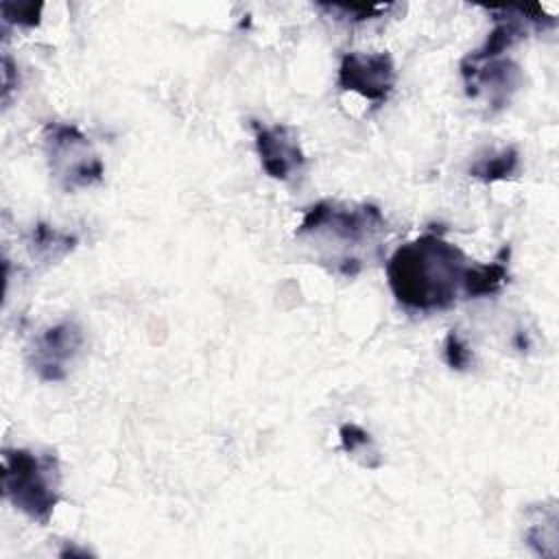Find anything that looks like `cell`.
<instances>
[{"label": "cell", "instance_id": "1", "mask_svg": "<svg viewBox=\"0 0 559 559\" xmlns=\"http://www.w3.org/2000/svg\"><path fill=\"white\" fill-rule=\"evenodd\" d=\"M469 260L437 231H426L397 247L386 262L393 297L411 312H437L465 299Z\"/></svg>", "mask_w": 559, "mask_h": 559}, {"label": "cell", "instance_id": "2", "mask_svg": "<svg viewBox=\"0 0 559 559\" xmlns=\"http://www.w3.org/2000/svg\"><path fill=\"white\" fill-rule=\"evenodd\" d=\"M384 236L386 221L371 203L319 201L304 212L295 229V240L308 245L319 264L345 277L358 275L380 255Z\"/></svg>", "mask_w": 559, "mask_h": 559}, {"label": "cell", "instance_id": "3", "mask_svg": "<svg viewBox=\"0 0 559 559\" xmlns=\"http://www.w3.org/2000/svg\"><path fill=\"white\" fill-rule=\"evenodd\" d=\"M61 469L52 452L7 448L2 452L4 498L37 524H48L59 502Z\"/></svg>", "mask_w": 559, "mask_h": 559}, {"label": "cell", "instance_id": "4", "mask_svg": "<svg viewBox=\"0 0 559 559\" xmlns=\"http://www.w3.org/2000/svg\"><path fill=\"white\" fill-rule=\"evenodd\" d=\"M41 144L48 168L63 190L90 188L103 179V162L79 127L48 122L41 131Z\"/></svg>", "mask_w": 559, "mask_h": 559}, {"label": "cell", "instance_id": "5", "mask_svg": "<svg viewBox=\"0 0 559 559\" xmlns=\"http://www.w3.org/2000/svg\"><path fill=\"white\" fill-rule=\"evenodd\" d=\"M395 81V63L386 52H347L338 63L336 85L356 92L376 105H382L391 96Z\"/></svg>", "mask_w": 559, "mask_h": 559}, {"label": "cell", "instance_id": "6", "mask_svg": "<svg viewBox=\"0 0 559 559\" xmlns=\"http://www.w3.org/2000/svg\"><path fill=\"white\" fill-rule=\"evenodd\" d=\"M81 345V328L74 321H61L35 336L33 347L28 349V365L46 382L63 380L68 365L76 358Z\"/></svg>", "mask_w": 559, "mask_h": 559}, {"label": "cell", "instance_id": "7", "mask_svg": "<svg viewBox=\"0 0 559 559\" xmlns=\"http://www.w3.org/2000/svg\"><path fill=\"white\" fill-rule=\"evenodd\" d=\"M461 76L467 96L476 98L485 94L489 105L493 107H504L509 103V96L522 83L520 68L504 57L474 59L472 55H467L461 61Z\"/></svg>", "mask_w": 559, "mask_h": 559}, {"label": "cell", "instance_id": "8", "mask_svg": "<svg viewBox=\"0 0 559 559\" xmlns=\"http://www.w3.org/2000/svg\"><path fill=\"white\" fill-rule=\"evenodd\" d=\"M255 151L264 173L277 181H290L304 170L306 155L299 146L295 129L286 124H253Z\"/></svg>", "mask_w": 559, "mask_h": 559}, {"label": "cell", "instance_id": "9", "mask_svg": "<svg viewBox=\"0 0 559 559\" xmlns=\"http://www.w3.org/2000/svg\"><path fill=\"white\" fill-rule=\"evenodd\" d=\"M507 260L498 258L489 264H476L472 262L469 269H467V277H465V299H472V297H487V295H493L498 293L507 280H509V271H507Z\"/></svg>", "mask_w": 559, "mask_h": 559}, {"label": "cell", "instance_id": "10", "mask_svg": "<svg viewBox=\"0 0 559 559\" xmlns=\"http://www.w3.org/2000/svg\"><path fill=\"white\" fill-rule=\"evenodd\" d=\"M76 245V238L70 234H63L59 229H52L50 225L37 223L28 238V249L33 258H39L44 262H52L70 253Z\"/></svg>", "mask_w": 559, "mask_h": 559}, {"label": "cell", "instance_id": "11", "mask_svg": "<svg viewBox=\"0 0 559 559\" xmlns=\"http://www.w3.org/2000/svg\"><path fill=\"white\" fill-rule=\"evenodd\" d=\"M341 437V448L345 454H349L352 459H356L362 467L369 469H378L382 465V456L371 439V435L356 426V424H343L338 430Z\"/></svg>", "mask_w": 559, "mask_h": 559}, {"label": "cell", "instance_id": "12", "mask_svg": "<svg viewBox=\"0 0 559 559\" xmlns=\"http://www.w3.org/2000/svg\"><path fill=\"white\" fill-rule=\"evenodd\" d=\"M520 166V157L515 148H504L491 157H483L472 166V175L485 181H496V179H504L511 177Z\"/></svg>", "mask_w": 559, "mask_h": 559}, {"label": "cell", "instance_id": "13", "mask_svg": "<svg viewBox=\"0 0 559 559\" xmlns=\"http://www.w3.org/2000/svg\"><path fill=\"white\" fill-rule=\"evenodd\" d=\"M319 9L328 11L336 20H347V22H365L373 17H382L389 9H393L391 2L384 4H336V2H319Z\"/></svg>", "mask_w": 559, "mask_h": 559}, {"label": "cell", "instance_id": "14", "mask_svg": "<svg viewBox=\"0 0 559 559\" xmlns=\"http://www.w3.org/2000/svg\"><path fill=\"white\" fill-rule=\"evenodd\" d=\"M441 354H443V360L448 362V367L456 369V371H463L472 365V349L469 345L465 343V338L456 332V330H450L443 338V345H441Z\"/></svg>", "mask_w": 559, "mask_h": 559}, {"label": "cell", "instance_id": "15", "mask_svg": "<svg viewBox=\"0 0 559 559\" xmlns=\"http://www.w3.org/2000/svg\"><path fill=\"white\" fill-rule=\"evenodd\" d=\"M41 13V2H2V17L4 22L17 26H37Z\"/></svg>", "mask_w": 559, "mask_h": 559}]
</instances>
